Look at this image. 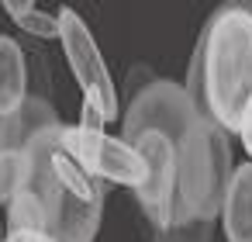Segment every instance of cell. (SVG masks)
Here are the masks:
<instances>
[{
  "label": "cell",
  "mask_w": 252,
  "mask_h": 242,
  "mask_svg": "<svg viewBox=\"0 0 252 242\" xmlns=\"http://www.w3.org/2000/svg\"><path fill=\"white\" fill-rule=\"evenodd\" d=\"M59 145L97 180H104L107 187L121 183V187H138L145 180V159L138 156L135 145H128L121 135H107L97 128H83V125H63L59 128Z\"/></svg>",
  "instance_id": "cell-5"
},
{
  "label": "cell",
  "mask_w": 252,
  "mask_h": 242,
  "mask_svg": "<svg viewBox=\"0 0 252 242\" xmlns=\"http://www.w3.org/2000/svg\"><path fill=\"white\" fill-rule=\"evenodd\" d=\"M221 225L228 242H252V159L238 163L228 176L221 201Z\"/></svg>",
  "instance_id": "cell-8"
},
{
  "label": "cell",
  "mask_w": 252,
  "mask_h": 242,
  "mask_svg": "<svg viewBox=\"0 0 252 242\" xmlns=\"http://www.w3.org/2000/svg\"><path fill=\"white\" fill-rule=\"evenodd\" d=\"M211 239H214V221H204V218H190L173 225L169 232L152 235V242H211Z\"/></svg>",
  "instance_id": "cell-15"
},
{
  "label": "cell",
  "mask_w": 252,
  "mask_h": 242,
  "mask_svg": "<svg viewBox=\"0 0 252 242\" xmlns=\"http://www.w3.org/2000/svg\"><path fill=\"white\" fill-rule=\"evenodd\" d=\"M207 114L197 111V104L187 97L183 83L173 80H156L149 83L142 94H135L128 101V111L121 114V138L131 145L138 135L145 132H159L166 135L173 145L183 142V135Z\"/></svg>",
  "instance_id": "cell-4"
},
{
  "label": "cell",
  "mask_w": 252,
  "mask_h": 242,
  "mask_svg": "<svg viewBox=\"0 0 252 242\" xmlns=\"http://www.w3.org/2000/svg\"><path fill=\"white\" fill-rule=\"evenodd\" d=\"M59 45H63V56L69 63V73L76 80V87L83 90V107L97 111L100 121H114L121 114V101H118V87H114V76L87 28V21L73 11V7H63L59 11Z\"/></svg>",
  "instance_id": "cell-3"
},
{
  "label": "cell",
  "mask_w": 252,
  "mask_h": 242,
  "mask_svg": "<svg viewBox=\"0 0 252 242\" xmlns=\"http://www.w3.org/2000/svg\"><path fill=\"white\" fill-rule=\"evenodd\" d=\"M138 149V156L145 159V180L131 190L142 214L149 218V225L156 232H169L173 218H176V194H180V159H176V145L159 135V132H145L131 142Z\"/></svg>",
  "instance_id": "cell-6"
},
{
  "label": "cell",
  "mask_w": 252,
  "mask_h": 242,
  "mask_svg": "<svg viewBox=\"0 0 252 242\" xmlns=\"http://www.w3.org/2000/svg\"><path fill=\"white\" fill-rule=\"evenodd\" d=\"M4 242H59L52 232H7Z\"/></svg>",
  "instance_id": "cell-17"
},
{
  "label": "cell",
  "mask_w": 252,
  "mask_h": 242,
  "mask_svg": "<svg viewBox=\"0 0 252 242\" xmlns=\"http://www.w3.org/2000/svg\"><path fill=\"white\" fill-rule=\"evenodd\" d=\"M176 159H180V194H176L173 225L190 221V218L214 221L221 214L228 176L235 170L228 132L214 125L211 118H200L176 145Z\"/></svg>",
  "instance_id": "cell-2"
},
{
  "label": "cell",
  "mask_w": 252,
  "mask_h": 242,
  "mask_svg": "<svg viewBox=\"0 0 252 242\" xmlns=\"http://www.w3.org/2000/svg\"><path fill=\"white\" fill-rule=\"evenodd\" d=\"M245 7H249V11H252V4H245Z\"/></svg>",
  "instance_id": "cell-19"
},
{
  "label": "cell",
  "mask_w": 252,
  "mask_h": 242,
  "mask_svg": "<svg viewBox=\"0 0 252 242\" xmlns=\"http://www.w3.org/2000/svg\"><path fill=\"white\" fill-rule=\"evenodd\" d=\"M238 138H242L245 152L252 156V101H249V107H245V114H242V125H238Z\"/></svg>",
  "instance_id": "cell-18"
},
{
  "label": "cell",
  "mask_w": 252,
  "mask_h": 242,
  "mask_svg": "<svg viewBox=\"0 0 252 242\" xmlns=\"http://www.w3.org/2000/svg\"><path fill=\"white\" fill-rule=\"evenodd\" d=\"M100 221H104V197L80 201V197H69L66 194L52 235L59 242H94L97 232H100Z\"/></svg>",
  "instance_id": "cell-10"
},
{
  "label": "cell",
  "mask_w": 252,
  "mask_h": 242,
  "mask_svg": "<svg viewBox=\"0 0 252 242\" xmlns=\"http://www.w3.org/2000/svg\"><path fill=\"white\" fill-rule=\"evenodd\" d=\"M4 14L35 38H59V14L42 11L32 0H4Z\"/></svg>",
  "instance_id": "cell-13"
},
{
  "label": "cell",
  "mask_w": 252,
  "mask_h": 242,
  "mask_svg": "<svg viewBox=\"0 0 252 242\" xmlns=\"http://www.w3.org/2000/svg\"><path fill=\"white\" fill-rule=\"evenodd\" d=\"M197 45L204 111L228 135H238L242 114L252 101V11L245 4H221L204 25Z\"/></svg>",
  "instance_id": "cell-1"
},
{
  "label": "cell",
  "mask_w": 252,
  "mask_h": 242,
  "mask_svg": "<svg viewBox=\"0 0 252 242\" xmlns=\"http://www.w3.org/2000/svg\"><path fill=\"white\" fill-rule=\"evenodd\" d=\"M56 125H63V121H59V111L52 107V101L28 94L14 114L0 118V152H28V145Z\"/></svg>",
  "instance_id": "cell-7"
},
{
  "label": "cell",
  "mask_w": 252,
  "mask_h": 242,
  "mask_svg": "<svg viewBox=\"0 0 252 242\" xmlns=\"http://www.w3.org/2000/svg\"><path fill=\"white\" fill-rule=\"evenodd\" d=\"M125 83H128V101H131V97H135V94H142L149 83H156V73H152L145 63H138V66H131V73H128V80H125Z\"/></svg>",
  "instance_id": "cell-16"
},
{
  "label": "cell",
  "mask_w": 252,
  "mask_h": 242,
  "mask_svg": "<svg viewBox=\"0 0 252 242\" xmlns=\"http://www.w3.org/2000/svg\"><path fill=\"white\" fill-rule=\"evenodd\" d=\"M32 176L28 152H0V204H7Z\"/></svg>",
  "instance_id": "cell-14"
},
{
  "label": "cell",
  "mask_w": 252,
  "mask_h": 242,
  "mask_svg": "<svg viewBox=\"0 0 252 242\" xmlns=\"http://www.w3.org/2000/svg\"><path fill=\"white\" fill-rule=\"evenodd\" d=\"M52 170L63 183V190L69 197H80V201H97V197H107V183L90 176L63 145H59V135H56V145H52Z\"/></svg>",
  "instance_id": "cell-11"
},
{
  "label": "cell",
  "mask_w": 252,
  "mask_h": 242,
  "mask_svg": "<svg viewBox=\"0 0 252 242\" xmlns=\"http://www.w3.org/2000/svg\"><path fill=\"white\" fill-rule=\"evenodd\" d=\"M28 97V59L11 35H0V118L14 114Z\"/></svg>",
  "instance_id": "cell-9"
},
{
  "label": "cell",
  "mask_w": 252,
  "mask_h": 242,
  "mask_svg": "<svg viewBox=\"0 0 252 242\" xmlns=\"http://www.w3.org/2000/svg\"><path fill=\"white\" fill-rule=\"evenodd\" d=\"M7 232H52V218L45 204L28 187H21L7 201Z\"/></svg>",
  "instance_id": "cell-12"
}]
</instances>
